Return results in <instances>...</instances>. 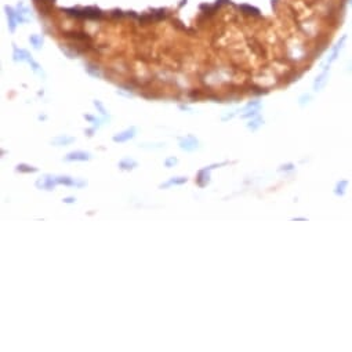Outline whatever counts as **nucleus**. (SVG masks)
<instances>
[{
  "instance_id": "1",
  "label": "nucleus",
  "mask_w": 352,
  "mask_h": 352,
  "mask_svg": "<svg viewBox=\"0 0 352 352\" xmlns=\"http://www.w3.org/2000/svg\"><path fill=\"white\" fill-rule=\"evenodd\" d=\"M64 11L71 17L75 18H86V19H98L102 17V11L97 7H72V9H65Z\"/></svg>"
},
{
  "instance_id": "2",
  "label": "nucleus",
  "mask_w": 352,
  "mask_h": 352,
  "mask_svg": "<svg viewBox=\"0 0 352 352\" xmlns=\"http://www.w3.org/2000/svg\"><path fill=\"white\" fill-rule=\"evenodd\" d=\"M134 134H135V128L131 127V128H128V130H126V131L120 133L119 135H115L113 141L115 142H124V141L131 140V138L134 137Z\"/></svg>"
},
{
  "instance_id": "3",
  "label": "nucleus",
  "mask_w": 352,
  "mask_h": 352,
  "mask_svg": "<svg viewBox=\"0 0 352 352\" xmlns=\"http://www.w3.org/2000/svg\"><path fill=\"white\" fill-rule=\"evenodd\" d=\"M91 158V155L87 152H82V151H76V152H71L66 155L65 160H89Z\"/></svg>"
},
{
  "instance_id": "4",
  "label": "nucleus",
  "mask_w": 352,
  "mask_h": 352,
  "mask_svg": "<svg viewBox=\"0 0 352 352\" xmlns=\"http://www.w3.org/2000/svg\"><path fill=\"white\" fill-rule=\"evenodd\" d=\"M6 11H7V17H9V25H10V30L14 32L15 26H17V22H18V14L17 11L11 9V7H6Z\"/></svg>"
},
{
  "instance_id": "5",
  "label": "nucleus",
  "mask_w": 352,
  "mask_h": 352,
  "mask_svg": "<svg viewBox=\"0 0 352 352\" xmlns=\"http://www.w3.org/2000/svg\"><path fill=\"white\" fill-rule=\"evenodd\" d=\"M14 60L15 61H28V62H32V57L29 55V53L25 50H18L17 47H14Z\"/></svg>"
},
{
  "instance_id": "6",
  "label": "nucleus",
  "mask_w": 352,
  "mask_h": 352,
  "mask_svg": "<svg viewBox=\"0 0 352 352\" xmlns=\"http://www.w3.org/2000/svg\"><path fill=\"white\" fill-rule=\"evenodd\" d=\"M196 146H197V141L193 140L192 137L186 138V140H184L181 142V148L182 149H186V151H193Z\"/></svg>"
},
{
  "instance_id": "7",
  "label": "nucleus",
  "mask_w": 352,
  "mask_h": 352,
  "mask_svg": "<svg viewBox=\"0 0 352 352\" xmlns=\"http://www.w3.org/2000/svg\"><path fill=\"white\" fill-rule=\"evenodd\" d=\"M326 80H327V71H325V72H323V73H322V75H320L319 78H318L316 80H315V84H313V87H315V90H316V91H318V90H320V89H322V87H323V86H325V84H326Z\"/></svg>"
},
{
  "instance_id": "8",
  "label": "nucleus",
  "mask_w": 352,
  "mask_h": 352,
  "mask_svg": "<svg viewBox=\"0 0 352 352\" xmlns=\"http://www.w3.org/2000/svg\"><path fill=\"white\" fill-rule=\"evenodd\" d=\"M184 182H186V178H184V177H178V178H173V179H170V181H167L166 184H162L160 186H162V188H167V186H170V185H181V184H184Z\"/></svg>"
},
{
  "instance_id": "9",
  "label": "nucleus",
  "mask_w": 352,
  "mask_h": 352,
  "mask_svg": "<svg viewBox=\"0 0 352 352\" xmlns=\"http://www.w3.org/2000/svg\"><path fill=\"white\" fill-rule=\"evenodd\" d=\"M119 166L122 169H124V170H130V169H134L137 166V163L134 160H131V159H124V160H122L119 163Z\"/></svg>"
},
{
  "instance_id": "10",
  "label": "nucleus",
  "mask_w": 352,
  "mask_h": 352,
  "mask_svg": "<svg viewBox=\"0 0 352 352\" xmlns=\"http://www.w3.org/2000/svg\"><path fill=\"white\" fill-rule=\"evenodd\" d=\"M72 141H73V138L72 137H57L55 140H53V144L54 145H65V144H71Z\"/></svg>"
},
{
  "instance_id": "11",
  "label": "nucleus",
  "mask_w": 352,
  "mask_h": 352,
  "mask_svg": "<svg viewBox=\"0 0 352 352\" xmlns=\"http://www.w3.org/2000/svg\"><path fill=\"white\" fill-rule=\"evenodd\" d=\"M29 42L33 44V47L35 48H40V46L43 44V39H42V36L39 35H33L29 37Z\"/></svg>"
},
{
  "instance_id": "12",
  "label": "nucleus",
  "mask_w": 352,
  "mask_h": 352,
  "mask_svg": "<svg viewBox=\"0 0 352 352\" xmlns=\"http://www.w3.org/2000/svg\"><path fill=\"white\" fill-rule=\"evenodd\" d=\"M347 185H348V181H347V179H343V181L338 182L337 186H336V195H344Z\"/></svg>"
},
{
  "instance_id": "13",
  "label": "nucleus",
  "mask_w": 352,
  "mask_h": 352,
  "mask_svg": "<svg viewBox=\"0 0 352 352\" xmlns=\"http://www.w3.org/2000/svg\"><path fill=\"white\" fill-rule=\"evenodd\" d=\"M18 170H19V171H26V173H30V171H36L37 169L29 167V166H25V164H21V166H18Z\"/></svg>"
},
{
  "instance_id": "14",
  "label": "nucleus",
  "mask_w": 352,
  "mask_h": 352,
  "mask_svg": "<svg viewBox=\"0 0 352 352\" xmlns=\"http://www.w3.org/2000/svg\"><path fill=\"white\" fill-rule=\"evenodd\" d=\"M176 163H177V159H174V158H170L166 160V166H167V167H170L171 164H176Z\"/></svg>"
},
{
  "instance_id": "15",
  "label": "nucleus",
  "mask_w": 352,
  "mask_h": 352,
  "mask_svg": "<svg viewBox=\"0 0 352 352\" xmlns=\"http://www.w3.org/2000/svg\"><path fill=\"white\" fill-rule=\"evenodd\" d=\"M75 199H72V197H68V199H65V202L66 203H71V202H73Z\"/></svg>"
}]
</instances>
